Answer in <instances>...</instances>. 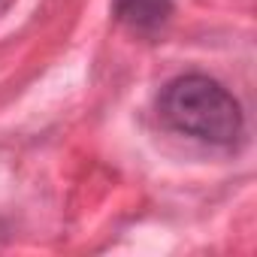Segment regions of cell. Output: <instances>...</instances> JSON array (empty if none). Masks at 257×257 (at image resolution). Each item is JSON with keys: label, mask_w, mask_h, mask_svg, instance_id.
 Returning a JSON list of instances; mask_svg holds the SVG:
<instances>
[{"label": "cell", "mask_w": 257, "mask_h": 257, "mask_svg": "<svg viewBox=\"0 0 257 257\" xmlns=\"http://www.w3.org/2000/svg\"><path fill=\"white\" fill-rule=\"evenodd\" d=\"M158 112L173 131L209 146H233L245 131L239 100L212 76L185 73L164 85Z\"/></svg>", "instance_id": "6da1fadb"}, {"label": "cell", "mask_w": 257, "mask_h": 257, "mask_svg": "<svg viewBox=\"0 0 257 257\" xmlns=\"http://www.w3.org/2000/svg\"><path fill=\"white\" fill-rule=\"evenodd\" d=\"M112 16L127 31L152 37L170 22L173 0H112Z\"/></svg>", "instance_id": "7a4b0ae2"}]
</instances>
